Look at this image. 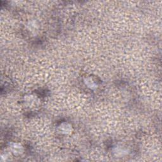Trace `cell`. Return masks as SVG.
Returning <instances> with one entry per match:
<instances>
[{
    "label": "cell",
    "mask_w": 162,
    "mask_h": 162,
    "mask_svg": "<svg viewBox=\"0 0 162 162\" xmlns=\"http://www.w3.org/2000/svg\"><path fill=\"white\" fill-rule=\"evenodd\" d=\"M59 128H60L61 133H64L65 134L71 133L72 131V126L67 123L62 124L61 125H60V126Z\"/></svg>",
    "instance_id": "1"
}]
</instances>
